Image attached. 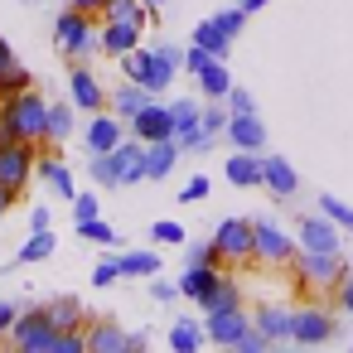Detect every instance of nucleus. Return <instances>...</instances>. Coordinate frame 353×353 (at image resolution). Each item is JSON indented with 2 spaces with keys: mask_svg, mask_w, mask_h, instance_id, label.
Returning <instances> with one entry per match:
<instances>
[{
  "mask_svg": "<svg viewBox=\"0 0 353 353\" xmlns=\"http://www.w3.org/2000/svg\"><path fill=\"white\" fill-rule=\"evenodd\" d=\"M34 170H39V179H44V184H49L54 194H63V199H73V170H68V165H59L54 155H44V160H39Z\"/></svg>",
  "mask_w": 353,
  "mask_h": 353,
  "instance_id": "25",
  "label": "nucleus"
},
{
  "mask_svg": "<svg viewBox=\"0 0 353 353\" xmlns=\"http://www.w3.org/2000/svg\"><path fill=\"white\" fill-rule=\"evenodd\" d=\"M199 199H208V179H203V174H194V179L184 184V194H179V203H199Z\"/></svg>",
  "mask_w": 353,
  "mask_h": 353,
  "instance_id": "47",
  "label": "nucleus"
},
{
  "mask_svg": "<svg viewBox=\"0 0 353 353\" xmlns=\"http://www.w3.org/2000/svg\"><path fill=\"white\" fill-rule=\"evenodd\" d=\"M329 339H334V319H329L324 310H314V305L295 310V334H290V343H329Z\"/></svg>",
  "mask_w": 353,
  "mask_h": 353,
  "instance_id": "12",
  "label": "nucleus"
},
{
  "mask_svg": "<svg viewBox=\"0 0 353 353\" xmlns=\"http://www.w3.org/2000/svg\"><path fill=\"white\" fill-rule=\"evenodd\" d=\"M10 203H15V189H10V184H0V213H6Z\"/></svg>",
  "mask_w": 353,
  "mask_h": 353,
  "instance_id": "56",
  "label": "nucleus"
},
{
  "mask_svg": "<svg viewBox=\"0 0 353 353\" xmlns=\"http://www.w3.org/2000/svg\"><path fill=\"white\" fill-rule=\"evenodd\" d=\"M228 179H232L237 189L261 184V155H256V150H237V155L228 160Z\"/></svg>",
  "mask_w": 353,
  "mask_h": 353,
  "instance_id": "22",
  "label": "nucleus"
},
{
  "mask_svg": "<svg viewBox=\"0 0 353 353\" xmlns=\"http://www.w3.org/2000/svg\"><path fill=\"white\" fill-rule=\"evenodd\" d=\"M145 348V334H126V353H141Z\"/></svg>",
  "mask_w": 353,
  "mask_h": 353,
  "instance_id": "55",
  "label": "nucleus"
},
{
  "mask_svg": "<svg viewBox=\"0 0 353 353\" xmlns=\"http://www.w3.org/2000/svg\"><path fill=\"white\" fill-rule=\"evenodd\" d=\"M34 174V141H10V145H0V184H10L15 194L30 184Z\"/></svg>",
  "mask_w": 353,
  "mask_h": 353,
  "instance_id": "6",
  "label": "nucleus"
},
{
  "mask_svg": "<svg viewBox=\"0 0 353 353\" xmlns=\"http://www.w3.org/2000/svg\"><path fill=\"white\" fill-rule=\"evenodd\" d=\"M252 329V314L242 310V305H232V310H213L208 319H203V334L213 339V343H223V348H237V339Z\"/></svg>",
  "mask_w": 353,
  "mask_h": 353,
  "instance_id": "7",
  "label": "nucleus"
},
{
  "mask_svg": "<svg viewBox=\"0 0 353 353\" xmlns=\"http://www.w3.org/2000/svg\"><path fill=\"white\" fill-rule=\"evenodd\" d=\"M78 232H83L88 242H97V247H117V242H121V232H117L112 223H102V218H88V223H78Z\"/></svg>",
  "mask_w": 353,
  "mask_h": 353,
  "instance_id": "36",
  "label": "nucleus"
},
{
  "mask_svg": "<svg viewBox=\"0 0 353 353\" xmlns=\"http://www.w3.org/2000/svg\"><path fill=\"white\" fill-rule=\"evenodd\" d=\"M203 339H208V334H203L199 324H189V319H179V324L170 329V348H174V353H199Z\"/></svg>",
  "mask_w": 353,
  "mask_h": 353,
  "instance_id": "30",
  "label": "nucleus"
},
{
  "mask_svg": "<svg viewBox=\"0 0 353 353\" xmlns=\"http://www.w3.org/2000/svg\"><path fill=\"white\" fill-rule=\"evenodd\" d=\"M10 63H15V49H10V44H6V39H0V73H6V68H10Z\"/></svg>",
  "mask_w": 353,
  "mask_h": 353,
  "instance_id": "54",
  "label": "nucleus"
},
{
  "mask_svg": "<svg viewBox=\"0 0 353 353\" xmlns=\"http://www.w3.org/2000/svg\"><path fill=\"white\" fill-rule=\"evenodd\" d=\"M252 324H256L271 343H285V339L295 334V310H285V305H261V310L252 314Z\"/></svg>",
  "mask_w": 353,
  "mask_h": 353,
  "instance_id": "16",
  "label": "nucleus"
},
{
  "mask_svg": "<svg viewBox=\"0 0 353 353\" xmlns=\"http://www.w3.org/2000/svg\"><path fill=\"white\" fill-rule=\"evenodd\" d=\"M25 88H30V68L10 63L6 73H0V97H15V92H25Z\"/></svg>",
  "mask_w": 353,
  "mask_h": 353,
  "instance_id": "40",
  "label": "nucleus"
},
{
  "mask_svg": "<svg viewBox=\"0 0 353 353\" xmlns=\"http://www.w3.org/2000/svg\"><path fill=\"white\" fill-rule=\"evenodd\" d=\"M184 150H179V141L174 136H165V141H150L145 145V155H141V170H145V179H165L170 170H174V160H179Z\"/></svg>",
  "mask_w": 353,
  "mask_h": 353,
  "instance_id": "14",
  "label": "nucleus"
},
{
  "mask_svg": "<svg viewBox=\"0 0 353 353\" xmlns=\"http://www.w3.org/2000/svg\"><path fill=\"white\" fill-rule=\"evenodd\" d=\"M102 15L107 20H131V25H145V6H141V0H107V6H102Z\"/></svg>",
  "mask_w": 353,
  "mask_h": 353,
  "instance_id": "35",
  "label": "nucleus"
},
{
  "mask_svg": "<svg viewBox=\"0 0 353 353\" xmlns=\"http://www.w3.org/2000/svg\"><path fill=\"white\" fill-rule=\"evenodd\" d=\"M252 261H266V266H290V261H295V237H290L281 223H271V218H256Z\"/></svg>",
  "mask_w": 353,
  "mask_h": 353,
  "instance_id": "4",
  "label": "nucleus"
},
{
  "mask_svg": "<svg viewBox=\"0 0 353 353\" xmlns=\"http://www.w3.org/2000/svg\"><path fill=\"white\" fill-rule=\"evenodd\" d=\"M218 281H223V271H218V266H189V271L179 276V295L199 305V300H203V295H208Z\"/></svg>",
  "mask_w": 353,
  "mask_h": 353,
  "instance_id": "20",
  "label": "nucleus"
},
{
  "mask_svg": "<svg viewBox=\"0 0 353 353\" xmlns=\"http://www.w3.org/2000/svg\"><path fill=\"white\" fill-rule=\"evenodd\" d=\"M295 276H300V285H310V290H339V281H343L348 271H343V256H339V252H305V247H300Z\"/></svg>",
  "mask_w": 353,
  "mask_h": 353,
  "instance_id": "2",
  "label": "nucleus"
},
{
  "mask_svg": "<svg viewBox=\"0 0 353 353\" xmlns=\"http://www.w3.org/2000/svg\"><path fill=\"white\" fill-rule=\"evenodd\" d=\"M30 232H49V208H30Z\"/></svg>",
  "mask_w": 353,
  "mask_h": 353,
  "instance_id": "51",
  "label": "nucleus"
},
{
  "mask_svg": "<svg viewBox=\"0 0 353 353\" xmlns=\"http://www.w3.org/2000/svg\"><path fill=\"white\" fill-rule=\"evenodd\" d=\"M49 324L54 329H83V305L68 295V300H54L49 305Z\"/></svg>",
  "mask_w": 353,
  "mask_h": 353,
  "instance_id": "29",
  "label": "nucleus"
},
{
  "mask_svg": "<svg viewBox=\"0 0 353 353\" xmlns=\"http://www.w3.org/2000/svg\"><path fill=\"white\" fill-rule=\"evenodd\" d=\"M194 44H199V49H208L213 59H228V49H232V34H228L218 20H203V25L194 30Z\"/></svg>",
  "mask_w": 353,
  "mask_h": 353,
  "instance_id": "24",
  "label": "nucleus"
},
{
  "mask_svg": "<svg viewBox=\"0 0 353 353\" xmlns=\"http://www.w3.org/2000/svg\"><path fill=\"white\" fill-rule=\"evenodd\" d=\"M68 6H73V10H83V15H97L107 0H68Z\"/></svg>",
  "mask_w": 353,
  "mask_h": 353,
  "instance_id": "53",
  "label": "nucleus"
},
{
  "mask_svg": "<svg viewBox=\"0 0 353 353\" xmlns=\"http://www.w3.org/2000/svg\"><path fill=\"white\" fill-rule=\"evenodd\" d=\"M10 339L30 353H49V339H54V324H49V310H20Z\"/></svg>",
  "mask_w": 353,
  "mask_h": 353,
  "instance_id": "8",
  "label": "nucleus"
},
{
  "mask_svg": "<svg viewBox=\"0 0 353 353\" xmlns=\"http://www.w3.org/2000/svg\"><path fill=\"white\" fill-rule=\"evenodd\" d=\"M339 310H348V314H353V271L339 281Z\"/></svg>",
  "mask_w": 353,
  "mask_h": 353,
  "instance_id": "49",
  "label": "nucleus"
},
{
  "mask_svg": "<svg viewBox=\"0 0 353 353\" xmlns=\"http://www.w3.org/2000/svg\"><path fill=\"white\" fill-rule=\"evenodd\" d=\"M261 184H266L276 199H290V194L300 189V174L290 170V160H281V155H261Z\"/></svg>",
  "mask_w": 353,
  "mask_h": 353,
  "instance_id": "15",
  "label": "nucleus"
},
{
  "mask_svg": "<svg viewBox=\"0 0 353 353\" xmlns=\"http://www.w3.org/2000/svg\"><path fill=\"white\" fill-rule=\"evenodd\" d=\"M213 20H218V25H223V30L237 39V34H242V25H247V10L237 6V10H223V15H213Z\"/></svg>",
  "mask_w": 353,
  "mask_h": 353,
  "instance_id": "45",
  "label": "nucleus"
},
{
  "mask_svg": "<svg viewBox=\"0 0 353 353\" xmlns=\"http://www.w3.org/2000/svg\"><path fill=\"white\" fill-rule=\"evenodd\" d=\"M194 78H199V88H203V97H213V102H223V97L232 92V73H228L223 59H208Z\"/></svg>",
  "mask_w": 353,
  "mask_h": 353,
  "instance_id": "19",
  "label": "nucleus"
},
{
  "mask_svg": "<svg viewBox=\"0 0 353 353\" xmlns=\"http://www.w3.org/2000/svg\"><path fill=\"white\" fill-rule=\"evenodd\" d=\"M121 141H126V131H121L117 117H92V126H88V150H92V155H107V150H117Z\"/></svg>",
  "mask_w": 353,
  "mask_h": 353,
  "instance_id": "18",
  "label": "nucleus"
},
{
  "mask_svg": "<svg viewBox=\"0 0 353 353\" xmlns=\"http://www.w3.org/2000/svg\"><path fill=\"white\" fill-rule=\"evenodd\" d=\"M68 136H73V112H68V102H59V107L49 102V136H44V141L59 145V141H68Z\"/></svg>",
  "mask_w": 353,
  "mask_h": 353,
  "instance_id": "32",
  "label": "nucleus"
},
{
  "mask_svg": "<svg viewBox=\"0 0 353 353\" xmlns=\"http://www.w3.org/2000/svg\"><path fill=\"white\" fill-rule=\"evenodd\" d=\"M232 305H242V285H237L232 276H223V281L199 300V310H208V314H213V310H232Z\"/></svg>",
  "mask_w": 353,
  "mask_h": 353,
  "instance_id": "26",
  "label": "nucleus"
},
{
  "mask_svg": "<svg viewBox=\"0 0 353 353\" xmlns=\"http://www.w3.org/2000/svg\"><path fill=\"white\" fill-rule=\"evenodd\" d=\"M97 208H102V203H97V194H73V218H78V223L97 218Z\"/></svg>",
  "mask_w": 353,
  "mask_h": 353,
  "instance_id": "44",
  "label": "nucleus"
},
{
  "mask_svg": "<svg viewBox=\"0 0 353 353\" xmlns=\"http://www.w3.org/2000/svg\"><path fill=\"white\" fill-rule=\"evenodd\" d=\"M184 256H189V266H223L213 242H184Z\"/></svg>",
  "mask_w": 353,
  "mask_h": 353,
  "instance_id": "39",
  "label": "nucleus"
},
{
  "mask_svg": "<svg viewBox=\"0 0 353 353\" xmlns=\"http://www.w3.org/2000/svg\"><path fill=\"white\" fill-rule=\"evenodd\" d=\"M223 136H228L237 150H261V145H266V126H261V117H256V112H232Z\"/></svg>",
  "mask_w": 353,
  "mask_h": 353,
  "instance_id": "10",
  "label": "nucleus"
},
{
  "mask_svg": "<svg viewBox=\"0 0 353 353\" xmlns=\"http://www.w3.org/2000/svg\"><path fill=\"white\" fill-rule=\"evenodd\" d=\"M112 281H121V256H102L97 266H92V285H112Z\"/></svg>",
  "mask_w": 353,
  "mask_h": 353,
  "instance_id": "43",
  "label": "nucleus"
},
{
  "mask_svg": "<svg viewBox=\"0 0 353 353\" xmlns=\"http://www.w3.org/2000/svg\"><path fill=\"white\" fill-rule=\"evenodd\" d=\"M319 213H329L339 228H348V232H353V208H348L339 194H319Z\"/></svg>",
  "mask_w": 353,
  "mask_h": 353,
  "instance_id": "38",
  "label": "nucleus"
},
{
  "mask_svg": "<svg viewBox=\"0 0 353 353\" xmlns=\"http://www.w3.org/2000/svg\"><path fill=\"white\" fill-rule=\"evenodd\" d=\"M88 348L92 353H126V329H117L112 319L88 324Z\"/></svg>",
  "mask_w": 353,
  "mask_h": 353,
  "instance_id": "21",
  "label": "nucleus"
},
{
  "mask_svg": "<svg viewBox=\"0 0 353 353\" xmlns=\"http://www.w3.org/2000/svg\"><path fill=\"white\" fill-rule=\"evenodd\" d=\"M261 6H271V0H242V10H247V15H256Z\"/></svg>",
  "mask_w": 353,
  "mask_h": 353,
  "instance_id": "57",
  "label": "nucleus"
},
{
  "mask_svg": "<svg viewBox=\"0 0 353 353\" xmlns=\"http://www.w3.org/2000/svg\"><path fill=\"white\" fill-rule=\"evenodd\" d=\"M150 237H155L160 247H184V242H189V232H184V228H179L174 218H160V223L150 228Z\"/></svg>",
  "mask_w": 353,
  "mask_h": 353,
  "instance_id": "37",
  "label": "nucleus"
},
{
  "mask_svg": "<svg viewBox=\"0 0 353 353\" xmlns=\"http://www.w3.org/2000/svg\"><path fill=\"white\" fill-rule=\"evenodd\" d=\"M228 117H232V112H228L223 102H213V107H203V117H199V126H203L208 136H223V131H228Z\"/></svg>",
  "mask_w": 353,
  "mask_h": 353,
  "instance_id": "41",
  "label": "nucleus"
},
{
  "mask_svg": "<svg viewBox=\"0 0 353 353\" xmlns=\"http://www.w3.org/2000/svg\"><path fill=\"white\" fill-rule=\"evenodd\" d=\"M141 6H145V10H150V15H155V10H160V6H165V0H141Z\"/></svg>",
  "mask_w": 353,
  "mask_h": 353,
  "instance_id": "58",
  "label": "nucleus"
},
{
  "mask_svg": "<svg viewBox=\"0 0 353 353\" xmlns=\"http://www.w3.org/2000/svg\"><path fill=\"white\" fill-rule=\"evenodd\" d=\"M15 141V126H10V112H6V97H0V145Z\"/></svg>",
  "mask_w": 353,
  "mask_h": 353,
  "instance_id": "50",
  "label": "nucleus"
},
{
  "mask_svg": "<svg viewBox=\"0 0 353 353\" xmlns=\"http://www.w3.org/2000/svg\"><path fill=\"white\" fill-rule=\"evenodd\" d=\"M170 117H174V136H184V131H194V126H199L203 107H199L194 97H179V102H170Z\"/></svg>",
  "mask_w": 353,
  "mask_h": 353,
  "instance_id": "31",
  "label": "nucleus"
},
{
  "mask_svg": "<svg viewBox=\"0 0 353 353\" xmlns=\"http://www.w3.org/2000/svg\"><path fill=\"white\" fill-rule=\"evenodd\" d=\"M54 39H59V49L68 54V59H88L92 49H97V30H92V15H83V10H63L59 20H54Z\"/></svg>",
  "mask_w": 353,
  "mask_h": 353,
  "instance_id": "3",
  "label": "nucleus"
},
{
  "mask_svg": "<svg viewBox=\"0 0 353 353\" xmlns=\"http://www.w3.org/2000/svg\"><path fill=\"white\" fill-rule=\"evenodd\" d=\"M68 97H73V107H83V112H102V107H107V92H102V83H97L88 68H73V73H68Z\"/></svg>",
  "mask_w": 353,
  "mask_h": 353,
  "instance_id": "13",
  "label": "nucleus"
},
{
  "mask_svg": "<svg viewBox=\"0 0 353 353\" xmlns=\"http://www.w3.org/2000/svg\"><path fill=\"white\" fill-rule=\"evenodd\" d=\"M300 247L305 252H339V223L329 213H314L300 223Z\"/></svg>",
  "mask_w": 353,
  "mask_h": 353,
  "instance_id": "11",
  "label": "nucleus"
},
{
  "mask_svg": "<svg viewBox=\"0 0 353 353\" xmlns=\"http://www.w3.org/2000/svg\"><path fill=\"white\" fill-rule=\"evenodd\" d=\"M6 112H10L15 141H34V145H44V136H49V102H44L34 88L6 97Z\"/></svg>",
  "mask_w": 353,
  "mask_h": 353,
  "instance_id": "1",
  "label": "nucleus"
},
{
  "mask_svg": "<svg viewBox=\"0 0 353 353\" xmlns=\"http://www.w3.org/2000/svg\"><path fill=\"white\" fill-rule=\"evenodd\" d=\"M223 102H228V112H256V102H252V92H247V88H232Z\"/></svg>",
  "mask_w": 353,
  "mask_h": 353,
  "instance_id": "46",
  "label": "nucleus"
},
{
  "mask_svg": "<svg viewBox=\"0 0 353 353\" xmlns=\"http://www.w3.org/2000/svg\"><path fill=\"white\" fill-rule=\"evenodd\" d=\"M88 174H92L102 189H117V184H121V165H117L112 150H107V155H92V160H88Z\"/></svg>",
  "mask_w": 353,
  "mask_h": 353,
  "instance_id": "28",
  "label": "nucleus"
},
{
  "mask_svg": "<svg viewBox=\"0 0 353 353\" xmlns=\"http://www.w3.org/2000/svg\"><path fill=\"white\" fill-rule=\"evenodd\" d=\"M150 295H155V300H174V295H179V281H155Z\"/></svg>",
  "mask_w": 353,
  "mask_h": 353,
  "instance_id": "52",
  "label": "nucleus"
},
{
  "mask_svg": "<svg viewBox=\"0 0 353 353\" xmlns=\"http://www.w3.org/2000/svg\"><path fill=\"white\" fill-rule=\"evenodd\" d=\"M112 155H117V165H121V184H136V179H145V170H141L145 141H136V136H131V141H121Z\"/></svg>",
  "mask_w": 353,
  "mask_h": 353,
  "instance_id": "23",
  "label": "nucleus"
},
{
  "mask_svg": "<svg viewBox=\"0 0 353 353\" xmlns=\"http://www.w3.org/2000/svg\"><path fill=\"white\" fill-rule=\"evenodd\" d=\"M49 252H54V237H49V232H34V237H30V242L20 247V261L30 266V261H44Z\"/></svg>",
  "mask_w": 353,
  "mask_h": 353,
  "instance_id": "42",
  "label": "nucleus"
},
{
  "mask_svg": "<svg viewBox=\"0 0 353 353\" xmlns=\"http://www.w3.org/2000/svg\"><path fill=\"white\" fill-rule=\"evenodd\" d=\"M131 136L136 141H165V136H174V117H170V107H160V102H145L136 117H131Z\"/></svg>",
  "mask_w": 353,
  "mask_h": 353,
  "instance_id": "9",
  "label": "nucleus"
},
{
  "mask_svg": "<svg viewBox=\"0 0 353 353\" xmlns=\"http://www.w3.org/2000/svg\"><path fill=\"white\" fill-rule=\"evenodd\" d=\"M160 271V256L155 252H121V276H155Z\"/></svg>",
  "mask_w": 353,
  "mask_h": 353,
  "instance_id": "33",
  "label": "nucleus"
},
{
  "mask_svg": "<svg viewBox=\"0 0 353 353\" xmlns=\"http://www.w3.org/2000/svg\"><path fill=\"white\" fill-rule=\"evenodd\" d=\"M15 319H20V310H15L10 300H0V334H10V329H15Z\"/></svg>",
  "mask_w": 353,
  "mask_h": 353,
  "instance_id": "48",
  "label": "nucleus"
},
{
  "mask_svg": "<svg viewBox=\"0 0 353 353\" xmlns=\"http://www.w3.org/2000/svg\"><path fill=\"white\" fill-rule=\"evenodd\" d=\"M141 30L145 25H131V20H107V30L97 34V49H107V54H131L136 44H141Z\"/></svg>",
  "mask_w": 353,
  "mask_h": 353,
  "instance_id": "17",
  "label": "nucleus"
},
{
  "mask_svg": "<svg viewBox=\"0 0 353 353\" xmlns=\"http://www.w3.org/2000/svg\"><path fill=\"white\" fill-rule=\"evenodd\" d=\"M348 271H353V266H348Z\"/></svg>",
  "mask_w": 353,
  "mask_h": 353,
  "instance_id": "59",
  "label": "nucleus"
},
{
  "mask_svg": "<svg viewBox=\"0 0 353 353\" xmlns=\"http://www.w3.org/2000/svg\"><path fill=\"white\" fill-rule=\"evenodd\" d=\"M49 353H88V329H54Z\"/></svg>",
  "mask_w": 353,
  "mask_h": 353,
  "instance_id": "34",
  "label": "nucleus"
},
{
  "mask_svg": "<svg viewBox=\"0 0 353 353\" xmlns=\"http://www.w3.org/2000/svg\"><path fill=\"white\" fill-rule=\"evenodd\" d=\"M252 237H256V223H247V218H223V223L213 228V247H218V256L232 261V266L252 261Z\"/></svg>",
  "mask_w": 353,
  "mask_h": 353,
  "instance_id": "5",
  "label": "nucleus"
},
{
  "mask_svg": "<svg viewBox=\"0 0 353 353\" xmlns=\"http://www.w3.org/2000/svg\"><path fill=\"white\" fill-rule=\"evenodd\" d=\"M150 97H155V92H145V88H141V83L131 78L126 88H117V92H112V107H117L121 117H136V112H141V107H145Z\"/></svg>",
  "mask_w": 353,
  "mask_h": 353,
  "instance_id": "27",
  "label": "nucleus"
}]
</instances>
